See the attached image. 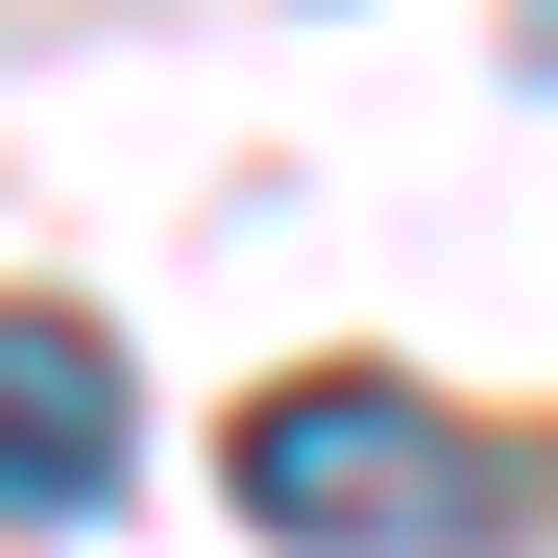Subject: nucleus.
<instances>
[{
    "label": "nucleus",
    "mask_w": 558,
    "mask_h": 558,
    "mask_svg": "<svg viewBox=\"0 0 558 558\" xmlns=\"http://www.w3.org/2000/svg\"><path fill=\"white\" fill-rule=\"evenodd\" d=\"M122 461H146V413H122V340H98V316H0V534L122 510Z\"/></svg>",
    "instance_id": "2"
},
{
    "label": "nucleus",
    "mask_w": 558,
    "mask_h": 558,
    "mask_svg": "<svg viewBox=\"0 0 558 558\" xmlns=\"http://www.w3.org/2000/svg\"><path fill=\"white\" fill-rule=\"evenodd\" d=\"M534 73H558V0H534Z\"/></svg>",
    "instance_id": "3"
},
{
    "label": "nucleus",
    "mask_w": 558,
    "mask_h": 558,
    "mask_svg": "<svg viewBox=\"0 0 558 558\" xmlns=\"http://www.w3.org/2000/svg\"><path fill=\"white\" fill-rule=\"evenodd\" d=\"M243 510L292 534V558H461V534L510 510V461L461 437V413H413V389L340 364V389H267L243 413Z\"/></svg>",
    "instance_id": "1"
}]
</instances>
